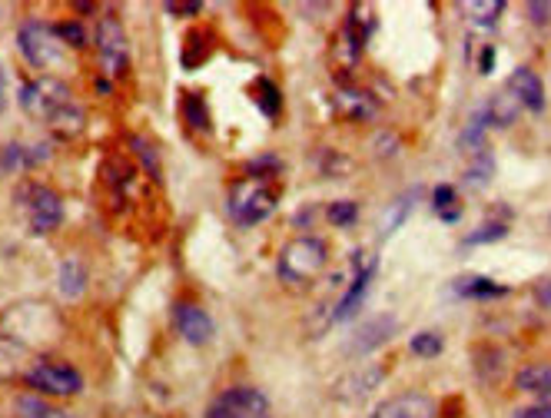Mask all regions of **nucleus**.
Returning a JSON list of instances; mask_svg holds the SVG:
<instances>
[{
  "instance_id": "f257e3e1",
  "label": "nucleus",
  "mask_w": 551,
  "mask_h": 418,
  "mask_svg": "<svg viewBox=\"0 0 551 418\" xmlns=\"http://www.w3.org/2000/svg\"><path fill=\"white\" fill-rule=\"evenodd\" d=\"M326 263H329V249H326L322 239L296 236L293 243H286L283 253H279L276 273L289 289H306L309 282H313L322 269H326Z\"/></svg>"
},
{
  "instance_id": "f03ea898",
  "label": "nucleus",
  "mask_w": 551,
  "mask_h": 418,
  "mask_svg": "<svg viewBox=\"0 0 551 418\" xmlns=\"http://www.w3.org/2000/svg\"><path fill=\"white\" fill-rule=\"evenodd\" d=\"M17 209L34 236H47L64 223V200L44 183H27L17 193Z\"/></svg>"
},
{
  "instance_id": "7ed1b4c3",
  "label": "nucleus",
  "mask_w": 551,
  "mask_h": 418,
  "mask_svg": "<svg viewBox=\"0 0 551 418\" xmlns=\"http://www.w3.org/2000/svg\"><path fill=\"white\" fill-rule=\"evenodd\" d=\"M276 213V190L269 180L243 176L230 186V216L239 226H256Z\"/></svg>"
},
{
  "instance_id": "20e7f679",
  "label": "nucleus",
  "mask_w": 551,
  "mask_h": 418,
  "mask_svg": "<svg viewBox=\"0 0 551 418\" xmlns=\"http://www.w3.org/2000/svg\"><path fill=\"white\" fill-rule=\"evenodd\" d=\"M64 107H70V90H67L64 80L37 77V80H27L24 87H20V110H24L27 117L50 120Z\"/></svg>"
},
{
  "instance_id": "39448f33",
  "label": "nucleus",
  "mask_w": 551,
  "mask_h": 418,
  "mask_svg": "<svg viewBox=\"0 0 551 418\" xmlns=\"http://www.w3.org/2000/svg\"><path fill=\"white\" fill-rule=\"evenodd\" d=\"M17 47L34 70L54 67V64H60V57H64V40L57 37L54 27L40 24V20H27V24L20 27Z\"/></svg>"
},
{
  "instance_id": "423d86ee",
  "label": "nucleus",
  "mask_w": 551,
  "mask_h": 418,
  "mask_svg": "<svg viewBox=\"0 0 551 418\" xmlns=\"http://www.w3.org/2000/svg\"><path fill=\"white\" fill-rule=\"evenodd\" d=\"M206 418H273V405L253 385H236L220 392L206 409Z\"/></svg>"
},
{
  "instance_id": "0eeeda50",
  "label": "nucleus",
  "mask_w": 551,
  "mask_h": 418,
  "mask_svg": "<svg viewBox=\"0 0 551 418\" xmlns=\"http://www.w3.org/2000/svg\"><path fill=\"white\" fill-rule=\"evenodd\" d=\"M97 54H100V64L103 73L117 77L127 67V57H130V47H127V30L117 17H100L97 20Z\"/></svg>"
},
{
  "instance_id": "6e6552de",
  "label": "nucleus",
  "mask_w": 551,
  "mask_h": 418,
  "mask_svg": "<svg viewBox=\"0 0 551 418\" xmlns=\"http://www.w3.org/2000/svg\"><path fill=\"white\" fill-rule=\"evenodd\" d=\"M27 385L44 395H77L83 389V379L74 365L64 362H40L27 372Z\"/></svg>"
},
{
  "instance_id": "1a4fd4ad",
  "label": "nucleus",
  "mask_w": 551,
  "mask_h": 418,
  "mask_svg": "<svg viewBox=\"0 0 551 418\" xmlns=\"http://www.w3.org/2000/svg\"><path fill=\"white\" fill-rule=\"evenodd\" d=\"M372 276H376V263H372V259H366V253H352V282L346 286V292H342V299L336 302V309L329 312V322H346V319H352V312L359 309L362 296H366Z\"/></svg>"
},
{
  "instance_id": "9d476101",
  "label": "nucleus",
  "mask_w": 551,
  "mask_h": 418,
  "mask_svg": "<svg viewBox=\"0 0 551 418\" xmlns=\"http://www.w3.org/2000/svg\"><path fill=\"white\" fill-rule=\"evenodd\" d=\"M173 322H176V332L190 342V346H206L213 339V319L206 316V309L193 306V302H176L173 306Z\"/></svg>"
},
{
  "instance_id": "9b49d317",
  "label": "nucleus",
  "mask_w": 551,
  "mask_h": 418,
  "mask_svg": "<svg viewBox=\"0 0 551 418\" xmlns=\"http://www.w3.org/2000/svg\"><path fill=\"white\" fill-rule=\"evenodd\" d=\"M382 379H386V369H382V365L356 369V372L342 375V379L336 382V389H332V395H336L339 402H362V399H369V395L379 389Z\"/></svg>"
},
{
  "instance_id": "f8f14e48",
  "label": "nucleus",
  "mask_w": 551,
  "mask_h": 418,
  "mask_svg": "<svg viewBox=\"0 0 551 418\" xmlns=\"http://www.w3.org/2000/svg\"><path fill=\"white\" fill-rule=\"evenodd\" d=\"M372 418H439V405L435 399L422 392H409V395H395V399L382 402Z\"/></svg>"
},
{
  "instance_id": "ddd939ff",
  "label": "nucleus",
  "mask_w": 551,
  "mask_h": 418,
  "mask_svg": "<svg viewBox=\"0 0 551 418\" xmlns=\"http://www.w3.org/2000/svg\"><path fill=\"white\" fill-rule=\"evenodd\" d=\"M508 93H512L525 110H532V113L545 110V87H542V77H538L535 70L515 67L512 77H508Z\"/></svg>"
},
{
  "instance_id": "4468645a",
  "label": "nucleus",
  "mask_w": 551,
  "mask_h": 418,
  "mask_svg": "<svg viewBox=\"0 0 551 418\" xmlns=\"http://www.w3.org/2000/svg\"><path fill=\"white\" fill-rule=\"evenodd\" d=\"M336 110L346 120H372L379 113V103L376 97H369V93L362 90H342L336 97Z\"/></svg>"
},
{
  "instance_id": "2eb2a0df",
  "label": "nucleus",
  "mask_w": 551,
  "mask_h": 418,
  "mask_svg": "<svg viewBox=\"0 0 551 418\" xmlns=\"http://www.w3.org/2000/svg\"><path fill=\"white\" fill-rule=\"evenodd\" d=\"M395 332V316H379V319H372V322H366V326L359 329V336L352 339V346H349V352H372L376 346H382L389 336Z\"/></svg>"
},
{
  "instance_id": "dca6fc26",
  "label": "nucleus",
  "mask_w": 551,
  "mask_h": 418,
  "mask_svg": "<svg viewBox=\"0 0 551 418\" xmlns=\"http://www.w3.org/2000/svg\"><path fill=\"white\" fill-rule=\"evenodd\" d=\"M485 113H488V123L492 127H512V123L518 120V113H522V103H518L512 93L502 90V93H495L492 100L485 103Z\"/></svg>"
},
{
  "instance_id": "f3484780",
  "label": "nucleus",
  "mask_w": 551,
  "mask_h": 418,
  "mask_svg": "<svg viewBox=\"0 0 551 418\" xmlns=\"http://www.w3.org/2000/svg\"><path fill=\"white\" fill-rule=\"evenodd\" d=\"M515 385L518 392H528V395H551V365L548 362L525 365V369L515 375Z\"/></svg>"
},
{
  "instance_id": "a211bd4d",
  "label": "nucleus",
  "mask_w": 551,
  "mask_h": 418,
  "mask_svg": "<svg viewBox=\"0 0 551 418\" xmlns=\"http://www.w3.org/2000/svg\"><path fill=\"white\" fill-rule=\"evenodd\" d=\"M505 286H498L495 279L488 276H465V279H455V296H465V299H498L505 296Z\"/></svg>"
},
{
  "instance_id": "6ab92c4d",
  "label": "nucleus",
  "mask_w": 551,
  "mask_h": 418,
  "mask_svg": "<svg viewBox=\"0 0 551 418\" xmlns=\"http://www.w3.org/2000/svg\"><path fill=\"white\" fill-rule=\"evenodd\" d=\"M57 286L67 299L83 296V289H87V269H83L80 259H64V266H60L57 273Z\"/></svg>"
},
{
  "instance_id": "aec40b11",
  "label": "nucleus",
  "mask_w": 551,
  "mask_h": 418,
  "mask_svg": "<svg viewBox=\"0 0 551 418\" xmlns=\"http://www.w3.org/2000/svg\"><path fill=\"white\" fill-rule=\"evenodd\" d=\"M505 4L502 0H469V4H462V14L472 20L475 27H495L498 17H502Z\"/></svg>"
},
{
  "instance_id": "412c9836",
  "label": "nucleus",
  "mask_w": 551,
  "mask_h": 418,
  "mask_svg": "<svg viewBox=\"0 0 551 418\" xmlns=\"http://www.w3.org/2000/svg\"><path fill=\"white\" fill-rule=\"evenodd\" d=\"M485 130H488V113L482 107V110L472 113L469 123H465V130H462V137H459V146H462V150H469V153H478L485 146Z\"/></svg>"
},
{
  "instance_id": "4be33fe9",
  "label": "nucleus",
  "mask_w": 551,
  "mask_h": 418,
  "mask_svg": "<svg viewBox=\"0 0 551 418\" xmlns=\"http://www.w3.org/2000/svg\"><path fill=\"white\" fill-rule=\"evenodd\" d=\"M47 123L57 130V137L70 140V137H77V133L83 130V110H80V107H74V103H70V107H64L60 113H54V117H50Z\"/></svg>"
},
{
  "instance_id": "5701e85b",
  "label": "nucleus",
  "mask_w": 551,
  "mask_h": 418,
  "mask_svg": "<svg viewBox=\"0 0 551 418\" xmlns=\"http://www.w3.org/2000/svg\"><path fill=\"white\" fill-rule=\"evenodd\" d=\"M432 209L445 219V223H455V219H462V206L455 203V186H435Z\"/></svg>"
},
{
  "instance_id": "b1692460",
  "label": "nucleus",
  "mask_w": 551,
  "mask_h": 418,
  "mask_svg": "<svg viewBox=\"0 0 551 418\" xmlns=\"http://www.w3.org/2000/svg\"><path fill=\"white\" fill-rule=\"evenodd\" d=\"M183 120L193 130H210V113H206V100L200 93H186L183 97Z\"/></svg>"
},
{
  "instance_id": "393cba45",
  "label": "nucleus",
  "mask_w": 551,
  "mask_h": 418,
  "mask_svg": "<svg viewBox=\"0 0 551 418\" xmlns=\"http://www.w3.org/2000/svg\"><path fill=\"white\" fill-rule=\"evenodd\" d=\"M492 173H495V160H492V153H488V146H482L478 153H472V166H469V186H485L488 180H492Z\"/></svg>"
},
{
  "instance_id": "a878e982",
  "label": "nucleus",
  "mask_w": 551,
  "mask_h": 418,
  "mask_svg": "<svg viewBox=\"0 0 551 418\" xmlns=\"http://www.w3.org/2000/svg\"><path fill=\"white\" fill-rule=\"evenodd\" d=\"M442 336L439 332H432V329H425V332H415V336L409 339V349L412 355H419V359H435V355L442 352Z\"/></svg>"
},
{
  "instance_id": "bb28decb",
  "label": "nucleus",
  "mask_w": 551,
  "mask_h": 418,
  "mask_svg": "<svg viewBox=\"0 0 551 418\" xmlns=\"http://www.w3.org/2000/svg\"><path fill=\"white\" fill-rule=\"evenodd\" d=\"M326 216H329V223H332V226L346 229V226H352V223H356V219H359V203H352V200L329 203Z\"/></svg>"
},
{
  "instance_id": "cd10ccee",
  "label": "nucleus",
  "mask_w": 551,
  "mask_h": 418,
  "mask_svg": "<svg viewBox=\"0 0 551 418\" xmlns=\"http://www.w3.org/2000/svg\"><path fill=\"white\" fill-rule=\"evenodd\" d=\"M17 170H27V166H24V146H20V143H4V146H0V176H10Z\"/></svg>"
},
{
  "instance_id": "c85d7f7f",
  "label": "nucleus",
  "mask_w": 551,
  "mask_h": 418,
  "mask_svg": "<svg viewBox=\"0 0 551 418\" xmlns=\"http://www.w3.org/2000/svg\"><path fill=\"white\" fill-rule=\"evenodd\" d=\"M508 236V226L505 223H485L478 226L475 233L465 236V246H482V243H498V239Z\"/></svg>"
},
{
  "instance_id": "c756f323",
  "label": "nucleus",
  "mask_w": 551,
  "mask_h": 418,
  "mask_svg": "<svg viewBox=\"0 0 551 418\" xmlns=\"http://www.w3.org/2000/svg\"><path fill=\"white\" fill-rule=\"evenodd\" d=\"M57 30V37L64 40L67 47H74V50H80V47H87V30H83L77 20H67V24H60V27H54Z\"/></svg>"
},
{
  "instance_id": "7c9ffc66",
  "label": "nucleus",
  "mask_w": 551,
  "mask_h": 418,
  "mask_svg": "<svg viewBox=\"0 0 551 418\" xmlns=\"http://www.w3.org/2000/svg\"><path fill=\"white\" fill-rule=\"evenodd\" d=\"M256 87L266 93V97H259V107H263L266 117H276V113H279V90L269 80H259Z\"/></svg>"
},
{
  "instance_id": "2f4dec72",
  "label": "nucleus",
  "mask_w": 551,
  "mask_h": 418,
  "mask_svg": "<svg viewBox=\"0 0 551 418\" xmlns=\"http://www.w3.org/2000/svg\"><path fill=\"white\" fill-rule=\"evenodd\" d=\"M17 412H20V418H44L50 412V405L40 402L37 395H24V399L17 402Z\"/></svg>"
},
{
  "instance_id": "473e14b6",
  "label": "nucleus",
  "mask_w": 551,
  "mask_h": 418,
  "mask_svg": "<svg viewBox=\"0 0 551 418\" xmlns=\"http://www.w3.org/2000/svg\"><path fill=\"white\" fill-rule=\"evenodd\" d=\"M412 196H415V193H412ZM412 196H402V200H395L392 216H389V223H386V233H395V229L402 226V219L409 216V209H412Z\"/></svg>"
},
{
  "instance_id": "72a5a7b5",
  "label": "nucleus",
  "mask_w": 551,
  "mask_h": 418,
  "mask_svg": "<svg viewBox=\"0 0 551 418\" xmlns=\"http://www.w3.org/2000/svg\"><path fill=\"white\" fill-rule=\"evenodd\" d=\"M50 160V143H37V146H24V166H40Z\"/></svg>"
},
{
  "instance_id": "f704fd0d",
  "label": "nucleus",
  "mask_w": 551,
  "mask_h": 418,
  "mask_svg": "<svg viewBox=\"0 0 551 418\" xmlns=\"http://www.w3.org/2000/svg\"><path fill=\"white\" fill-rule=\"evenodd\" d=\"M512 418H551V402H535L525 405V409H515Z\"/></svg>"
},
{
  "instance_id": "c9c22d12",
  "label": "nucleus",
  "mask_w": 551,
  "mask_h": 418,
  "mask_svg": "<svg viewBox=\"0 0 551 418\" xmlns=\"http://www.w3.org/2000/svg\"><path fill=\"white\" fill-rule=\"evenodd\" d=\"M528 14H532V24H538V27H548L551 24V4H548V0H545V4L532 0V4H528Z\"/></svg>"
},
{
  "instance_id": "e433bc0d",
  "label": "nucleus",
  "mask_w": 551,
  "mask_h": 418,
  "mask_svg": "<svg viewBox=\"0 0 551 418\" xmlns=\"http://www.w3.org/2000/svg\"><path fill=\"white\" fill-rule=\"evenodd\" d=\"M203 10L200 0H190V4H180V0H173V4H166V14H180V17H196Z\"/></svg>"
},
{
  "instance_id": "4c0bfd02",
  "label": "nucleus",
  "mask_w": 551,
  "mask_h": 418,
  "mask_svg": "<svg viewBox=\"0 0 551 418\" xmlns=\"http://www.w3.org/2000/svg\"><path fill=\"white\" fill-rule=\"evenodd\" d=\"M336 166H339V173H346L349 170V160H342V156L339 153H326V156H322V170H326L329 176H336Z\"/></svg>"
},
{
  "instance_id": "58836bf2",
  "label": "nucleus",
  "mask_w": 551,
  "mask_h": 418,
  "mask_svg": "<svg viewBox=\"0 0 551 418\" xmlns=\"http://www.w3.org/2000/svg\"><path fill=\"white\" fill-rule=\"evenodd\" d=\"M535 299L542 302L545 309H551V279H542V282H538V286H535Z\"/></svg>"
},
{
  "instance_id": "ea45409f",
  "label": "nucleus",
  "mask_w": 551,
  "mask_h": 418,
  "mask_svg": "<svg viewBox=\"0 0 551 418\" xmlns=\"http://www.w3.org/2000/svg\"><path fill=\"white\" fill-rule=\"evenodd\" d=\"M495 67V47H485L482 50V73H492Z\"/></svg>"
},
{
  "instance_id": "a19ab883",
  "label": "nucleus",
  "mask_w": 551,
  "mask_h": 418,
  "mask_svg": "<svg viewBox=\"0 0 551 418\" xmlns=\"http://www.w3.org/2000/svg\"><path fill=\"white\" fill-rule=\"evenodd\" d=\"M7 73H4V67H0V113H4V107H7Z\"/></svg>"
},
{
  "instance_id": "79ce46f5",
  "label": "nucleus",
  "mask_w": 551,
  "mask_h": 418,
  "mask_svg": "<svg viewBox=\"0 0 551 418\" xmlns=\"http://www.w3.org/2000/svg\"><path fill=\"white\" fill-rule=\"evenodd\" d=\"M44 418H77V415H70V412H57V409H50Z\"/></svg>"
}]
</instances>
